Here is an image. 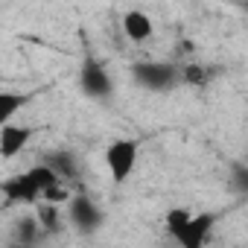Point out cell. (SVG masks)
I'll return each mask as SVG.
<instances>
[{
  "label": "cell",
  "mask_w": 248,
  "mask_h": 248,
  "mask_svg": "<svg viewBox=\"0 0 248 248\" xmlns=\"http://www.w3.org/2000/svg\"><path fill=\"white\" fill-rule=\"evenodd\" d=\"M132 79L138 88L143 91H152V93H164V91H172L181 79L178 67L170 64V62H138L132 67Z\"/></svg>",
  "instance_id": "cell-1"
},
{
  "label": "cell",
  "mask_w": 248,
  "mask_h": 248,
  "mask_svg": "<svg viewBox=\"0 0 248 248\" xmlns=\"http://www.w3.org/2000/svg\"><path fill=\"white\" fill-rule=\"evenodd\" d=\"M138 155H140V146H138V140H129V138H120L105 149V167L117 184L129 181V175L138 167Z\"/></svg>",
  "instance_id": "cell-2"
},
{
  "label": "cell",
  "mask_w": 248,
  "mask_h": 248,
  "mask_svg": "<svg viewBox=\"0 0 248 248\" xmlns=\"http://www.w3.org/2000/svg\"><path fill=\"white\" fill-rule=\"evenodd\" d=\"M67 219L76 231L82 233H93L99 225H102V210L93 199L88 196H70L67 199Z\"/></svg>",
  "instance_id": "cell-3"
},
{
  "label": "cell",
  "mask_w": 248,
  "mask_h": 248,
  "mask_svg": "<svg viewBox=\"0 0 248 248\" xmlns=\"http://www.w3.org/2000/svg\"><path fill=\"white\" fill-rule=\"evenodd\" d=\"M79 88L88 99H108L114 93V82L108 76V70L99 62H85L79 70Z\"/></svg>",
  "instance_id": "cell-4"
},
{
  "label": "cell",
  "mask_w": 248,
  "mask_h": 248,
  "mask_svg": "<svg viewBox=\"0 0 248 248\" xmlns=\"http://www.w3.org/2000/svg\"><path fill=\"white\" fill-rule=\"evenodd\" d=\"M213 213H193V219L187 222V225H181L175 233H172V239L175 242H181V245H187V248H199V245H204L207 242V236H210V231H213Z\"/></svg>",
  "instance_id": "cell-5"
},
{
  "label": "cell",
  "mask_w": 248,
  "mask_h": 248,
  "mask_svg": "<svg viewBox=\"0 0 248 248\" xmlns=\"http://www.w3.org/2000/svg\"><path fill=\"white\" fill-rule=\"evenodd\" d=\"M32 132L27 126H18V123H3V129H0V155H3L6 161H12L27 143H30Z\"/></svg>",
  "instance_id": "cell-6"
},
{
  "label": "cell",
  "mask_w": 248,
  "mask_h": 248,
  "mask_svg": "<svg viewBox=\"0 0 248 248\" xmlns=\"http://www.w3.org/2000/svg\"><path fill=\"white\" fill-rule=\"evenodd\" d=\"M123 32H126L129 41H138V44H140V41H149V38H152L155 24H152V18H149L146 12L132 9V12L123 15Z\"/></svg>",
  "instance_id": "cell-7"
},
{
  "label": "cell",
  "mask_w": 248,
  "mask_h": 248,
  "mask_svg": "<svg viewBox=\"0 0 248 248\" xmlns=\"http://www.w3.org/2000/svg\"><path fill=\"white\" fill-rule=\"evenodd\" d=\"M44 225L38 222V216H27V219H18L15 222V228H12V239L21 245H32L35 239H38V231H41Z\"/></svg>",
  "instance_id": "cell-8"
},
{
  "label": "cell",
  "mask_w": 248,
  "mask_h": 248,
  "mask_svg": "<svg viewBox=\"0 0 248 248\" xmlns=\"http://www.w3.org/2000/svg\"><path fill=\"white\" fill-rule=\"evenodd\" d=\"M27 96L15 93V91H0V123H9L21 108H24Z\"/></svg>",
  "instance_id": "cell-9"
},
{
  "label": "cell",
  "mask_w": 248,
  "mask_h": 248,
  "mask_svg": "<svg viewBox=\"0 0 248 248\" xmlns=\"http://www.w3.org/2000/svg\"><path fill=\"white\" fill-rule=\"evenodd\" d=\"M47 164H50V167H53V170H56L62 178H73V175L79 172V170H76V161H73V155H67V152H56V155H53Z\"/></svg>",
  "instance_id": "cell-10"
},
{
  "label": "cell",
  "mask_w": 248,
  "mask_h": 248,
  "mask_svg": "<svg viewBox=\"0 0 248 248\" xmlns=\"http://www.w3.org/2000/svg\"><path fill=\"white\" fill-rule=\"evenodd\" d=\"M38 222L44 225V231H59V210H56V202L38 204Z\"/></svg>",
  "instance_id": "cell-11"
},
{
  "label": "cell",
  "mask_w": 248,
  "mask_h": 248,
  "mask_svg": "<svg viewBox=\"0 0 248 248\" xmlns=\"http://www.w3.org/2000/svg\"><path fill=\"white\" fill-rule=\"evenodd\" d=\"M190 219H193V210H187V207H172V210L167 213V219H164V222H167V231H170V233H175V231H178L181 225H187Z\"/></svg>",
  "instance_id": "cell-12"
},
{
  "label": "cell",
  "mask_w": 248,
  "mask_h": 248,
  "mask_svg": "<svg viewBox=\"0 0 248 248\" xmlns=\"http://www.w3.org/2000/svg\"><path fill=\"white\" fill-rule=\"evenodd\" d=\"M181 79H184L187 85H204L207 70H204V67H199V64H187V67L181 70Z\"/></svg>",
  "instance_id": "cell-13"
},
{
  "label": "cell",
  "mask_w": 248,
  "mask_h": 248,
  "mask_svg": "<svg viewBox=\"0 0 248 248\" xmlns=\"http://www.w3.org/2000/svg\"><path fill=\"white\" fill-rule=\"evenodd\" d=\"M233 187H236L239 193H245V196H248V167H245V164L233 172Z\"/></svg>",
  "instance_id": "cell-14"
},
{
  "label": "cell",
  "mask_w": 248,
  "mask_h": 248,
  "mask_svg": "<svg viewBox=\"0 0 248 248\" xmlns=\"http://www.w3.org/2000/svg\"><path fill=\"white\" fill-rule=\"evenodd\" d=\"M245 167H248V155H245Z\"/></svg>",
  "instance_id": "cell-15"
}]
</instances>
